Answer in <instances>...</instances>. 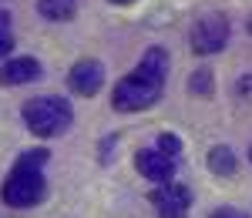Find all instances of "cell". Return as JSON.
<instances>
[{"label":"cell","mask_w":252,"mask_h":218,"mask_svg":"<svg viewBox=\"0 0 252 218\" xmlns=\"http://www.w3.org/2000/svg\"><path fill=\"white\" fill-rule=\"evenodd\" d=\"M37 10L47 20H71L78 10V0H37Z\"/></svg>","instance_id":"9"},{"label":"cell","mask_w":252,"mask_h":218,"mask_svg":"<svg viewBox=\"0 0 252 218\" xmlns=\"http://www.w3.org/2000/svg\"><path fill=\"white\" fill-rule=\"evenodd\" d=\"M192 87L198 91V94H209V91H212V74L198 71V74H195V81H192Z\"/></svg>","instance_id":"11"},{"label":"cell","mask_w":252,"mask_h":218,"mask_svg":"<svg viewBox=\"0 0 252 218\" xmlns=\"http://www.w3.org/2000/svg\"><path fill=\"white\" fill-rule=\"evenodd\" d=\"M209 218H249L246 212H239V208H219V212H212Z\"/></svg>","instance_id":"13"},{"label":"cell","mask_w":252,"mask_h":218,"mask_svg":"<svg viewBox=\"0 0 252 218\" xmlns=\"http://www.w3.org/2000/svg\"><path fill=\"white\" fill-rule=\"evenodd\" d=\"M67 84H71L74 94L91 98V94L101 91V84H104V67H101L97 60H78V64L71 67V74H67Z\"/></svg>","instance_id":"7"},{"label":"cell","mask_w":252,"mask_h":218,"mask_svg":"<svg viewBox=\"0 0 252 218\" xmlns=\"http://www.w3.org/2000/svg\"><path fill=\"white\" fill-rule=\"evenodd\" d=\"M7 24H10V14H7V10H0V30H10Z\"/></svg>","instance_id":"14"},{"label":"cell","mask_w":252,"mask_h":218,"mask_svg":"<svg viewBox=\"0 0 252 218\" xmlns=\"http://www.w3.org/2000/svg\"><path fill=\"white\" fill-rule=\"evenodd\" d=\"M152 205H155L158 218H185L192 205V191L178 181H165L152 191Z\"/></svg>","instance_id":"6"},{"label":"cell","mask_w":252,"mask_h":218,"mask_svg":"<svg viewBox=\"0 0 252 218\" xmlns=\"http://www.w3.org/2000/svg\"><path fill=\"white\" fill-rule=\"evenodd\" d=\"M229 44V20L222 14H205V17L195 20L192 27V51L195 54H219L222 47Z\"/></svg>","instance_id":"5"},{"label":"cell","mask_w":252,"mask_h":218,"mask_svg":"<svg viewBox=\"0 0 252 218\" xmlns=\"http://www.w3.org/2000/svg\"><path fill=\"white\" fill-rule=\"evenodd\" d=\"M14 51V37H10V30H0V57H7Z\"/></svg>","instance_id":"12"},{"label":"cell","mask_w":252,"mask_h":218,"mask_svg":"<svg viewBox=\"0 0 252 218\" xmlns=\"http://www.w3.org/2000/svg\"><path fill=\"white\" fill-rule=\"evenodd\" d=\"M165 78H168V54L161 47H152L145 57L138 60V67L128 74V78L118 81L115 87V111H125V114H135V111H145L152 108L161 91H165Z\"/></svg>","instance_id":"1"},{"label":"cell","mask_w":252,"mask_h":218,"mask_svg":"<svg viewBox=\"0 0 252 218\" xmlns=\"http://www.w3.org/2000/svg\"><path fill=\"white\" fill-rule=\"evenodd\" d=\"M209 168H212L215 175H232L235 171V155L225 148V144H219L209 151Z\"/></svg>","instance_id":"10"},{"label":"cell","mask_w":252,"mask_h":218,"mask_svg":"<svg viewBox=\"0 0 252 218\" xmlns=\"http://www.w3.org/2000/svg\"><path fill=\"white\" fill-rule=\"evenodd\" d=\"M111 3H118V7H128V3H135V0H111Z\"/></svg>","instance_id":"15"},{"label":"cell","mask_w":252,"mask_h":218,"mask_svg":"<svg viewBox=\"0 0 252 218\" xmlns=\"http://www.w3.org/2000/svg\"><path fill=\"white\" fill-rule=\"evenodd\" d=\"M44 164H47V151H24L14 164V171L3 181V201L10 208H34L47 185H44Z\"/></svg>","instance_id":"2"},{"label":"cell","mask_w":252,"mask_h":218,"mask_svg":"<svg viewBox=\"0 0 252 218\" xmlns=\"http://www.w3.org/2000/svg\"><path fill=\"white\" fill-rule=\"evenodd\" d=\"M182 158V141L175 135H161L155 148H141L135 155V168L155 185H165V181L175 178V164Z\"/></svg>","instance_id":"4"},{"label":"cell","mask_w":252,"mask_h":218,"mask_svg":"<svg viewBox=\"0 0 252 218\" xmlns=\"http://www.w3.org/2000/svg\"><path fill=\"white\" fill-rule=\"evenodd\" d=\"M40 78V64L34 57H14L0 67V84L3 87H17V84H31Z\"/></svg>","instance_id":"8"},{"label":"cell","mask_w":252,"mask_h":218,"mask_svg":"<svg viewBox=\"0 0 252 218\" xmlns=\"http://www.w3.org/2000/svg\"><path fill=\"white\" fill-rule=\"evenodd\" d=\"M249 30H252V27H249Z\"/></svg>","instance_id":"16"},{"label":"cell","mask_w":252,"mask_h":218,"mask_svg":"<svg viewBox=\"0 0 252 218\" xmlns=\"http://www.w3.org/2000/svg\"><path fill=\"white\" fill-rule=\"evenodd\" d=\"M74 111L64 98H34L24 104V124L37 138H58L71 128Z\"/></svg>","instance_id":"3"}]
</instances>
